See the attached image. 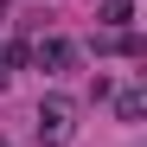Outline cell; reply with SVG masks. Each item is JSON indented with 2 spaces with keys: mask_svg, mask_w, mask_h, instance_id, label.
Returning <instances> with one entry per match:
<instances>
[{
  "mask_svg": "<svg viewBox=\"0 0 147 147\" xmlns=\"http://www.w3.org/2000/svg\"><path fill=\"white\" fill-rule=\"evenodd\" d=\"M38 128L51 134V141H64V134H70V102H58V96H51V102L38 109Z\"/></svg>",
  "mask_w": 147,
  "mask_h": 147,
  "instance_id": "cell-1",
  "label": "cell"
},
{
  "mask_svg": "<svg viewBox=\"0 0 147 147\" xmlns=\"http://www.w3.org/2000/svg\"><path fill=\"white\" fill-rule=\"evenodd\" d=\"M38 64H51V70H70V64H77V51H70L64 38H51V45H38Z\"/></svg>",
  "mask_w": 147,
  "mask_h": 147,
  "instance_id": "cell-2",
  "label": "cell"
},
{
  "mask_svg": "<svg viewBox=\"0 0 147 147\" xmlns=\"http://www.w3.org/2000/svg\"><path fill=\"white\" fill-rule=\"evenodd\" d=\"M121 121H141V90H121Z\"/></svg>",
  "mask_w": 147,
  "mask_h": 147,
  "instance_id": "cell-3",
  "label": "cell"
},
{
  "mask_svg": "<svg viewBox=\"0 0 147 147\" xmlns=\"http://www.w3.org/2000/svg\"><path fill=\"white\" fill-rule=\"evenodd\" d=\"M128 13H134L128 0H109V26H128Z\"/></svg>",
  "mask_w": 147,
  "mask_h": 147,
  "instance_id": "cell-4",
  "label": "cell"
}]
</instances>
